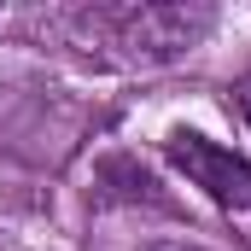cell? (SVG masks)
<instances>
[{
    "label": "cell",
    "instance_id": "obj_3",
    "mask_svg": "<svg viewBox=\"0 0 251 251\" xmlns=\"http://www.w3.org/2000/svg\"><path fill=\"white\" fill-rule=\"evenodd\" d=\"M240 111H246V123H251V76L240 82Z\"/></svg>",
    "mask_w": 251,
    "mask_h": 251
},
{
    "label": "cell",
    "instance_id": "obj_2",
    "mask_svg": "<svg viewBox=\"0 0 251 251\" xmlns=\"http://www.w3.org/2000/svg\"><path fill=\"white\" fill-rule=\"evenodd\" d=\"M210 12L204 6H134L117 18V41H123L134 59H176L193 53L204 35H210Z\"/></svg>",
    "mask_w": 251,
    "mask_h": 251
},
{
    "label": "cell",
    "instance_id": "obj_4",
    "mask_svg": "<svg viewBox=\"0 0 251 251\" xmlns=\"http://www.w3.org/2000/svg\"><path fill=\"white\" fill-rule=\"evenodd\" d=\"M152 251H204V246H181V240H164V246H152Z\"/></svg>",
    "mask_w": 251,
    "mask_h": 251
},
{
    "label": "cell",
    "instance_id": "obj_1",
    "mask_svg": "<svg viewBox=\"0 0 251 251\" xmlns=\"http://www.w3.org/2000/svg\"><path fill=\"white\" fill-rule=\"evenodd\" d=\"M164 152L210 204H222L228 216H251V164L240 152H228V146H216V140H204L193 128H176L164 140Z\"/></svg>",
    "mask_w": 251,
    "mask_h": 251
}]
</instances>
